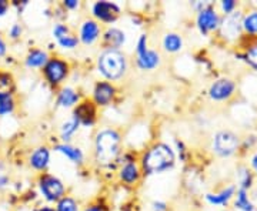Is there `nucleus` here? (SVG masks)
<instances>
[{
    "label": "nucleus",
    "instance_id": "obj_1",
    "mask_svg": "<svg viewBox=\"0 0 257 211\" xmlns=\"http://www.w3.org/2000/svg\"><path fill=\"white\" fill-rule=\"evenodd\" d=\"M120 137L113 130H103L97 134L96 140V156L99 163L109 165L116 161L119 156Z\"/></svg>",
    "mask_w": 257,
    "mask_h": 211
},
{
    "label": "nucleus",
    "instance_id": "obj_2",
    "mask_svg": "<svg viewBox=\"0 0 257 211\" xmlns=\"http://www.w3.org/2000/svg\"><path fill=\"white\" fill-rule=\"evenodd\" d=\"M175 164V153L166 144H157L143 157V167L147 173H160Z\"/></svg>",
    "mask_w": 257,
    "mask_h": 211
},
{
    "label": "nucleus",
    "instance_id": "obj_3",
    "mask_svg": "<svg viewBox=\"0 0 257 211\" xmlns=\"http://www.w3.org/2000/svg\"><path fill=\"white\" fill-rule=\"evenodd\" d=\"M99 69L107 79H119L126 70V59L119 50H106L99 57Z\"/></svg>",
    "mask_w": 257,
    "mask_h": 211
},
{
    "label": "nucleus",
    "instance_id": "obj_4",
    "mask_svg": "<svg viewBox=\"0 0 257 211\" xmlns=\"http://www.w3.org/2000/svg\"><path fill=\"white\" fill-rule=\"evenodd\" d=\"M239 147V138L231 131H219L213 140V148L219 156H230Z\"/></svg>",
    "mask_w": 257,
    "mask_h": 211
},
{
    "label": "nucleus",
    "instance_id": "obj_5",
    "mask_svg": "<svg viewBox=\"0 0 257 211\" xmlns=\"http://www.w3.org/2000/svg\"><path fill=\"white\" fill-rule=\"evenodd\" d=\"M40 190L45 194L47 200L55 201L59 200L64 193V187L60 180H57L53 175H45L40 178Z\"/></svg>",
    "mask_w": 257,
    "mask_h": 211
},
{
    "label": "nucleus",
    "instance_id": "obj_6",
    "mask_svg": "<svg viewBox=\"0 0 257 211\" xmlns=\"http://www.w3.org/2000/svg\"><path fill=\"white\" fill-rule=\"evenodd\" d=\"M197 26L203 35H207L209 32H213L220 26V19L214 12V9L206 8V9L200 10L197 15Z\"/></svg>",
    "mask_w": 257,
    "mask_h": 211
},
{
    "label": "nucleus",
    "instance_id": "obj_7",
    "mask_svg": "<svg viewBox=\"0 0 257 211\" xmlns=\"http://www.w3.org/2000/svg\"><path fill=\"white\" fill-rule=\"evenodd\" d=\"M66 74H67V65L59 59H53V60L47 62L45 66V76L52 84H57L62 82L66 77Z\"/></svg>",
    "mask_w": 257,
    "mask_h": 211
},
{
    "label": "nucleus",
    "instance_id": "obj_8",
    "mask_svg": "<svg viewBox=\"0 0 257 211\" xmlns=\"http://www.w3.org/2000/svg\"><path fill=\"white\" fill-rule=\"evenodd\" d=\"M221 35L227 39H234L239 36L240 29H241V15L239 12H233L227 15L223 23L220 25Z\"/></svg>",
    "mask_w": 257,
    "mask_h": 211
},
{
    "label": "nucleus",
    "instance_id": "obj_9",
    "mask_svg": "<svg viewBox=\"0 0 257 211\" xmlns=\"http://www.w3.org/2000/svg\"><path fill=\"white\" fill-rule=\"evenodd\" d=\"M234 87H236V84L230 79H220L211 84L209 93H210L211 99H214V100H224V99H229L233 94Z\"/></svg>",
    "mask_w": 257,
    "mask_h": 211
},
{
    "label": "nucleus",
    "instance_id": "obj_10",
    "mask_svg": "<svg viewBox=\"0 0 257 211\" xmlns=\"http://www.w3.org/2000/svg\"><path fill=\"white\" fill-rule=\"evenodd\" d=\"M119 8L109 2H97L93 8V13L96 18H99L103 22H113L119 16Z\"/></svg>",
    "mask_w": 257,
    "mask_h": 211
},
{
    "label": "nucleus",
    "instance_id": "obj_11",
    "mask_svg": "<svg viewBox=\"0 0 257 211\" xmlns=\"http://www.w3.org/2000/svg\"><path fill=\"white\" fill-rule=\"evenodd\" d=\"M74 117L79 120V123L82 121L83 124H92L94 121V114H96V110H94V106L90 101H83L82 104L77 106V109L74 111Z\"/></svg>",
    "mask_w": 257,
    "mask_h": 211
},
{
    "label": "nucleus",
    "instance_id": "obj_12",
    "mask_svg": "<svg viewBox=\"0 0 257 211\" xmlns=\"http://www.w3.org/2000/svg\"><path fill=\"white\" fill-rule=\"evenodd\" d=\"M113 94H114V89L111 87V84H109V83H99L96 86V90H94V99L99 104L106 106L111 100Z\"/></svg>",
    "mask_w": 257,
    "mask_h": 211
},
{
    "label": "nucleus",
    "instance_id": "obj_13",
    "mask_svg": "<svg viewBox=\"0 0 257 211\" xmlns=\"http://www.w3.org/2000/svg\"><path fill=\"white\" fill-rule=\"evenodd\" d=\"M99 33H100V29H99L96 22H93V20L86 22V23L83 25L82 33H80V35H82L83 43H86V45L93 43V42L99 37Z\"/></svg>",
    "mask_w": 257,
    "mask_h": 211
},
{
    "label": "nucleus",
    "instance_id": "obj_14",
    "mask_svg": "<svg viewBox=\"0 0 257 211\" xmlns=\"http://www.w3.org/2000/svg\"><path fill=\"white\" fill-rule=\"evenodd\" d=\"M123 42H124V33L117 29H109L104 35V45L110 47V50H114L116 47L121 46Z\"/></svg>",
    "mask_w": 257,
    "mask_h": 211
},
{
    "label": "nucleus",
    "instance_id": "obj_15",
    "mask_svg": "<svg viewBox=\"0 0 257 211\" xmlns=\"http://www.w3.org/2000/svg\"><path fill=\"white\" fill-rule=\"evenodd\" d=\"M30 164L33 165L35 168H37V170L46 168V165L49 164V151H47V148H45V147L37 148L36 151L32 154V157H30Z\"/></svg>",
    "mask_w": 257,
    "mask_h": 211
},
{
    "label": "nucleus",
    "instance_id": "obj_16",
    "mask_svg": "<svg viewBox=\"0 0 257 211\" xmlns=\"http://www.w3.org/2000/svg\"><path fill=\"white\" fill-rule=\"evenodd\" d=\"M233 194H234V187L230 185V187L224 188V190L220 191L219 194H207V195H206V200L209 202H211V204H220V205H224V204H227V201L233 197Z\"/></svg>",
    "mask_w": 257,
    "mask_h": 211
},
{
    "label": "nucleus",
    "instance_id": "obj_17",
    "mask_svg": "<svg viewBox=\"0 0 257 211\" xmlns=\"http://www.w3.org/2000/svg\"><path fill=\"white\" fill-rule=\"evenodd\" d=\"M139 66L145 70L153 69L159 65V55L153 50H146L143 55H139Z\"/></svg>",
    "mask_w": 257,
    "mask_h": 211
},
{
    "label": "nucleus",
    "instance_id": "obj_18",
    "mask_svg": "<svg viewBox=\"0 0 257 211\" xmlns=\"http://www.w3.org/2000/svg\"><path fill=\"white\" fill-rule=\"evenodd\" d=\"M56 150L57 151H60V153H63L64 156H67L74 163H80L82 161V151L79 150V148H74L72 146H67V144H62V146H57L56 147Z\"/></svg>",
    "mask_w": 257,
    "mask_h": 211
},
{
    "label": "nucleus",
    "instance_id": "obj_19",
    "mask_svg": "<svg viewBox=\"0 0 257 211\" xmlns=\"http://www.w3.org/2000/svg\"><path fill=\"white\" fill-rule=\"evenodd\" d=\"M47 62V55L45 52H40V50H35L28 56V60H26V65L29 67H40Z\"/></svg>",
    "mask_w": 257,
    "mask_h": 211
},
{
    "label": "nucleus",
    "instance_id": "obj_20",
    "mask_svg": "<svg viewBox=\"0 0 257 211\" xmlns=\"http://www.w3.org/2000/svg\"><path fill=\"white\" fill-rule=\"evenodd\" d=\"M241 28L250 35H257V10L248 13L247 16L241 20Z\"/></svg>",
    "mask_w": 257,
    "mask_h": 211
},
{
    "label": "nucleus",
    "instance_id": "obj_21",
    "mask_svg": "<svg viewBox=\"0 0 257 211\" xmlns=\"http://www.w3.org/2000/svg\"><path fill=\"white\" fill-rule=\"evenodd\" d=\"M121 180H124L126 183H133V181H136L139 178V170L136 164H133V163H128L123 167V170H121Z\"/></svg>",
    "mask_w": 257,
    "mask_h": 211
},
{
    "label": "nucleus",
    "instance_id": "obj_22",
    "mask_svg": "<svg viewBox=\"0 0 257 211\" xmlns=\"http://www.w3.org/2000/svg\"><path fill=\"white\" fill-rule=\"evenodd\" d=\"M15 101L10 93H0V116L8 114L13 110Z\"/></svg>",
    "mask_w": 257,
    "mask_h": 211
},
{
    "label": "nucleus",
    "instance_id": "obj_23",
    "mask_svg": "<svg viewBox=\"0 0 257 211\" xmlns=\"http://www.w3.org/2000/svg\"><path fill=\"white\" fill-rule=\"evenodd\" d=\"M236 207L243 211H253V208H254V207H253V204H251V202H250V200H248L246 190H243V188H240L239 191H237Z\"/></svg>",
    "mask_w": 257,
    "mask_h": 211
},
{
    "label": "nucleus",
    "instance_id": "obj_24",
    "mask_svg": "<svg viewBox=\"0 0 257 211\" xmlns=\"http://www.w3.org/2000/svg\"><path fill=\"white\" fill-rule=\"evenodd\" d=\"M76 101H77V94L72 89H64L59 96V104L63 107H69V106L74 104Z\"/></svg>",
    "mask_w": 257,
    "mask_h": 211
},
{
    "label": "nucleus",
    "instance_id": "obj_25",
    "mask_svg": "<svg viewBox=\"0 0 257 211\" xmlns=\"http://www.w3.org/2000/svg\"><path fill=\"white\" fill-rule=\"evenodd\" d=\"M77 129H79V120L76 119V117H73L72 120H69V121H66L63 124V127H62V137H63L64 141L70 140L72 134H73Z\"/></svg>",
    "mask_w": 257,
    "mask_h": 211
},
{
    "label": "nucleus",
    "instance_id": "obj_26",
    "mask_svg": "<svg viewBox=\"0 0 257 211\" xmlns=\"http://www.w3.org/2000/svg\"><path fill=\"white\" fill-rule=\"evenodd\" d=\"M165 47L169 52H177L182 49V39L177 35H167L165 37Z\"/></svg>",
    "mask_w": 257,
    "mask_h": 211
},
{
    "label": "nucleus",
    "instance_id": "obj_27",
    "mask_svg": "<svg viewBox=\"0 0 257 211\" xmlns=\"http://www.w3.org/2000/svg\"><path fill=\"white\" fill-rule=\"evenodd\" d=\"M77 210V204L74 200L66 197V198H62L59 204H57V211H76Z\"/></svg>",
    "mask_w": 257,
    "mask_h": 211
},
{
    "label": "nucleus",
    "instance_id": "obj_28",
    "mask_svg": "<svg viewBox=\"0 0 257 211\" xmlns=\"http://www.w3.org/2000/svg\"><path fill=\"white\" fill-rule=\"evenodd\" d=\"M246 62L248 65L251 66L253 69L257 70V45L256 46H251L246 52Z\"/></svg>",
    "mask_w": 257,
    "mask_h": 211
},
{
    "label": "nucleus",
    "instance_id": "obj_29",
    "mask_svg": "<svg viewBox=\"0 0 257 211\" xmlns=\"http://www.w3.org/2000/svg\"><path fill=\"white\" fill-rule=\"evenodd\" d=\"M251 183V173L248 171L247 168H241V173H240V184H241V188L246 190L250 187Z\"/></svg>",
    "mask_w": 257,
    "mask_h": 211
},
{
    "label": "nucleus",
    "instance_id": "obj_30",
    "mask_svg": "<svg viewBox=\"0 0 257 211\" xmlns=\"http://www.w3.org/2000/svg\"><path fill=\"white\" fill-rule=\"evenodd\" d=\"M10 86H12L10 76L0 73V93H9Z\"/></svg>",
    "mask_w": 257,
    "mask_h": 211
},
{
    "label": "nucleus",
    "instance_id": "obj_31",
    "mask_svg": "<svg viewBox=\"0 0 257 211\" xmlns=\"http://www.w3.org/2000/svg\"><path fill=\"white\" fill-rule=\"evenodd\" d=\"M59 43H60L63 47H69V49H72V47H74L76 45H77V39L73 36H70V35H67V36L59 39Z\"/></svg>",
    "mask_w": 257,
    "mask_h": 211
},
{
    "label": "nucleus",
    "instance_id": "obj_32",
    "mask_svg": "<svg viewBox=\"0 0 257 211\" xmlns=\"http://www.w3.org/2000/svg\"><path fill=\"white\" fill-rule=\"evenodd\" d=\"M221 8H223L226 15H230V13H233V9L236 8V2H233V0H224L221 3Z\"/></svg>",
    "mask_w": 257,
    "mask_h": 211
},
{
    "label": "nucleus",
    "instance_id": "obj_33",
    "mask_svg": "<svg viewBox=\"0 0 257 211\" xmlns=\"http://www.w3.org/2000/svg\"><path fill=\"white\" fill-rule=\"evenodd\" d=\"M67 35H69V30H67V28H64V26H62V25L56 26L55 36L57 37V40H59V39H62V37L67 36Z\"/></svg>",
    "mask_w": 257,
    "mask_h": 211
},
{
    "label": "nucleus",
    "instance_id": "obj_34",
    "mask_svg": "<svg viewBox=\"0 0 257 211\" xmlns=\"http://www.w3.org/2000/svg\"><path fill=\"white\" fill-rule=\"evenodd\" d=\"M146 36H142L140 37V40H139V45H138V53L139 55H143L145 52H146Z\"/></svg>",
    "mask_w": 257,
    "mask_h": 211
},
{
    "label": "nucleus",
    "instance_id": "obj_35",
    "mask_svg": "<svg viewBox=\"0 0 257 211\" xmlns=\"http://www.w3.org/2000/svg\"><path fill=\"white\" fill-rule=\"evenodd\" d=\"M20 33H22V28L19 26V25H15L12 30H10V36L13 37V39H16V37L20 36Z\"/></svg>",
    "mask_w": 257,
    "mask_h": 211
},
{
    "label": "nucleus",
    "instance_id": "obj_36",
    "mask_svg": "<svg viewBox=\"0 0 257 211\" xmlns=\"http://www.w3.org/2000/svg\"><path fill=\"white\" fill-rule=\"evenodd\" d=\"M8 10V3L5 0H0V16H3Z\"/></svg>",
    "mask_w": 257,
    "mask_h": 211
},
{
    "label": "nucleus",
    "instance_id": "obj_37",
    "mask_svg": "<svg viewBox=\"0 0 257 211\" xmlns=\"http://www.w3.org/2000/svg\"><path fill=\"white\" fill-rule=\"evenodd\" d=\"M64 5H66L67 8H76V6H77V2H76V0H66Z\"/></svg>",
    "mask_w": 257,
    "mask_h": 211
},
{
    "label": "nucleus",
    "instance_id": "obj_38",
    "mask_svg": "<svg viewBox=\"0 0 257 211\" xmlns=\"http://www.w3.org/2000/svg\"><path fill=\"white\" fill-rule=\"evenodd\" d=\"M6 53V45H5V42L2 40V37H0V56H3Z\"/></svg>",
    "mask_w": 257,
    "mask_h": 211
},
{
    "label": "nucleus",
    "instance_id": "obj_39",
    "mask_svg": "<svg viewBox=\"0 0 257 211\" xmlns=\"http://www.w3.org/2000/svg\"><path fill=\"white\" fill-rule=\"evenodd\" d=\"M155 210L159 211H165L166 210V205L165 204H160V202H155Z\"/></svg>",
    "mask_w": 257,
    "mask_h": 211
},
{
    "label": "nucleus",
    "instance_id": "obj_40",
    "mask_svg": "<svg viewBox=\"0 0 257 211\" xmlns=\"http://www.w3.org/2000/svg\"><path fill=\"white\" fill-rule=\"evenodd\" d=\"M251 165H253V168L257 171V154H254L253 158H251Z\"/></svg>",
    "mask_w": 257,
    "mask_h": 211
},
{
    "label": "nucleus",
    "instance_id": "obj_41",
    "mask_svg": "<svg viewBox=\"0 0 257 211\" xmlns=\"http://www.w3.org/2000/svg\"><path fill=\"white\" fill-rule=\"evenodd\" d=\"M6 184H8V178L6 177H0V187H3Z\"/></svg>",
    "mask_w": 257,
    "mask_h": 211
},
{
    "label": "nucleus",
    "instance_id": "obj_42",
    "mask_svg": "<svg viewBox=\"0 0 257 211\" xmlns=\"http://www.w3.org/2000/svg\"><path fill=\"white\" fill-rule=\"evenodd\" d=\"M86 211H101L100 207H89Z\"/></svg>",
    "mask_w": 257,
    "mask_h": 211
},
{
    "label": "nucleus",
    "instance_id": "obj_43",
    "mask_svg": "<svg viewBox=\"0 0 257 211\" xmlns=\"http://www.w3.org/2000/svg\"><path fill=\"white\" fill-rule=\"evenodd\" d=\"M39 211H55V210H52V208H47V207H45V208H40Z\"/></svg>",
    "mask_w": 257,
    "mask_h": 211
}]
</instances>
